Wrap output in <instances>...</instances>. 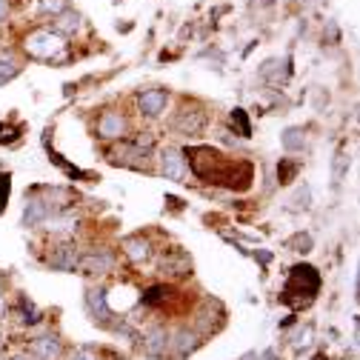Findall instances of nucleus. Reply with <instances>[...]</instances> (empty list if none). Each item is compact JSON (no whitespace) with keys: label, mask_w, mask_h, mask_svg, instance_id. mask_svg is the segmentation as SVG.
Returning a JSON list of instances; mask_svg holds the SVG:
<instances>
[{"label":"nucleus","mask_w":360,"mask_h":360,"mask_svg":"<svg viewBox=\"0 0 360 360\" xmlns=\"http://www.w3.org/2000/svg\"><path fill=\"white\" fill-rule=\"evenodd\" d=\"M297 169H300V163H295V160H283V163H281V169H278L281 184H292L295 174H297Z\"/></svg>","instance_id":"21"},{"label":"nucleus","mask_w":360,"mask_h":360,"mask_svg":"<svg viewBox=\"0 0 360 360\" xmlns=\"http://www.w3.org/2000/svg\"><path fill=\"white\" fill-rule=\"evenodd\" d=\"M166 269H172V275H189V260L184 255H172L163 260V272Z\"/></svg>","instance_id":"17"},{"label":"nucleus","mask_w":360,"mask_h":360,"mask_svg":"<svg viewBox=\"0 0 360 360\" xmlns=\"http://www.w3.org/2000/svg\"><path fill=\"white\" fill-rule=\"evenodd\" d=\"M321 292V275L318 269L309 266V263H297L289 278H286V286H283V300L289 306H306L314 300V295Z\"/></svg>","instance_id":"2"},{"label":"nucleus","mask_w":360,"mask_h":360,"mask_svg":"<svg viewBox=\"0 0 360 360\" xmlns=\"http://www.w3.org/2000/svg\"><path fill=\"white\" fill-rule=\"evenodd\" d=\"M18 141V129L15 126H0V143H15Z\"/></svg>","instance_id":"25"},{"label":"nucleus","mask_w":360,"mask_h":360,"mask_svg":"<svg viewBox=\"0 0 360 360\" xmlns=\"http://www.w3.org/2000/svg\"><path fill=\"white\" fill-rule=\"evenodd\" d=\"M123 252H126V257H129L131 263H143V260H149L152 246H149V240H143V238H126V240H123Z\"/></svg>","instance_id":"13"},{"label":"nucleus","mask_w":360,"mask_h":360,"mask_svg":"<svg viewBox=\"0 0 360 360\" xmlns=\"http://www.w3.org/2000/svg\"><path fill=\"white\" fill-rule=\"evenodd\" d=\"M292 246H297L295 252H309L311 249V238L309 235H297V238H292Z\"/></svg>","instance_id":"26"},{"label":"nucleus","mask_w":360,"mask_h":360,"mask_svg":"<svg viewBox=\"0 0 360 360\" xmlns=\"http://www.w3.org/2000/svg\"><path fill=\"white\" fill-rule=\"evenodd\" d=\"M12 360H29V357H26V354H18V357H12Z\"/></svg>","instance_id":"31"},{"label":"nucleus","mask_w":360,"mask_h":360,"mask_svg":"<svg viewBox=\"0 0 360 360\" xmlns=\"http://www.w3.org/2000/svg\"><path fill=\"white\" fill-rule=\"evenodd\" d=\"M309 346H311V326H303L295 335V349H309Z\"/></svg>","instance_id":"23"},{"label":"nucleus","mask_w":360,"mask_h":360,"mask_svg":"<svg viewBox=\"0 0 360 360\" xmlns=\"http://www.w3.org/2000/svg\"><path fill=\"white\" fill-rule=\"evenodd\" d=\"M29 354H32L34 360H60V354H63V343H60L55 335H40V338L32 340Z\"/></svg>","instance_id":"4"},{"label":"nucleus","mask_w":360,"mask_h":360,"mask_svg":"<svg viewBox=\"0 0 360 360\" xmlns=\"http://www.w3.org/2000/svg\"><path fill=\"white\" fill-rule=\"evenodd\" d=\"M143 352L149 357H163L169 352V332L163 326H155L143 335Z\"/></svg>","instance_id":"8"},{"label":"nucleus","mask_w":360,"mask_h":360,"mask_svg":"<svg viewBox=\"0 0 360 360\" xmlns=\"http://www.w3.org/2000/svg\"><path fill=\"white\" fill-rule=\"evenodd\" d=\"M43 9H46V12H60L63 0H43Z\"/></svg>","instance_id":"27"},{"label":"nucleus","mask_w":360,"mask_h":360,"mask_svg":"<svg viewBox=\"0 0 360 360\" xmlns=\"http://www.w3.org/2000/svg\"><path fill=\"white\" fill-rule=\"evenodd\" d=\"M77 15H60V20H58V29L60 32H75L77 29Z\"/></svg>","instance_id":"24"},{"label":"nucleus","mask_w":360,"mask_h":360,"mask_svg":"<svg viewBox=\"0 0 360 360\" xmlns=\"http://www.w3.org/2000/svg\"><path fill=\"white\" fill-rule=\"evenodd\" d=\"M6 311V303H4V297H0V314H4Z\"/></svg>","instance_id":"30"},{"label":"nucleus","mask_w":360,"mask_h":360,"mask_svg":"<svg viewBox=\"0 0 360 360\" xmlns=\"http://www.w3.org/2000/svg\"><path fill=\"white\" fill-rule=\"evenodd\" d=\"M303 143H306V134H303V129H286V134H283V146H286L289 152L303 149Z\"/></svg>","instance_id":"18"},{"label":"nucleus","mask_w":360,"mask_h":360,"mask_svg":"<svg viewBox=\"0 0 360 360\" xmlns=\"http://www.w3.org/2000/svg\"><path fill=\"white\" fill-rule=\"evenodd\" d=\"M192 172L206 180V184H220L229 189H246L252 184V166L249 163H235L232 158L220 155L209 146H198L186 152Z\"/></svg>","instance_id":"1"},{"label":"nucleus","mask_w":360,"mask_h":360,"mask_svg":"<svg viewBox=\"0 0 360 360\" xmlns=\"http://www.w3.org/2000/svg\"><path fill=\"white\" fill-rule=\"evenodd\" d=\"M169 349H174L177 354H189L198 349V335L189 329H180L177 335H169Z\"/></svg>","instance_id":"14"},{"label":"nucleus","mask_w":360,"mask_h":360,"mask_svg":"<svg viewBox=\"0 0 360 360\" xmlns=\"http://www.w3.org/2000/svg\"><path fill=\"white\" fill-rule=\"evenodd\" d=\"M232 126H238V131L243 134V138H249V134H252V126H249V117H246L243 109H235L232 112Z\"/></svg>","instance_id":"22"},{"label":"nucleus","mask_w":360,"mask_h":360,"mask_svg":"<svg viewBox=\"0 0 360 360\" xmlns=\"http://www.w3.org/2000/svg\"><path fill=\"white\" fill-rule=\"evenodd\" d=\"M86 306H89V311H92V318H95V321L109 323L112 309H109V303H106L103 289H86Z\"/></svg>","instance_id":"9"},{"label":"nucleus","mask_w":360,"mask_h":360,"mask_svg":"<svg viewBox=\"0 0 360 360\" xmlns=\"http://www.w3.org/2000/svg\"><path fill=\"white\" fill-rule=\"evenodd\" d=\"M166 103H169V95L163 92V89H146V92L138 98V109L141 115L146 117H158L166 112Z\"/></svg>","instance_id":"5"},{"label":"nucleus","mask_w":360,"mask_h":360,"mask_svg":"<svg viewBox=\"0 0 360 360\" xmlns=\"http://www.w3.org/2000/svg\"><path fill=\"white\" fill-rule=\"evenodd\" d=\"M126 129H129V123H126V117L120 112H103L101 120H98V134H101V138H106V141L123 138Z\"/></svg>","instance_id":"6"},{"label":"nucleus","mask_w":360,"mask_h":360,"mask_svg":"<svg viewBox=\"0 0 360 360\" xmlns=\"http://www.w3.org/2000/svg\"><path fill=\"white\" fill-rule=\"evenodd\" d=\"M4 15H6V0H0V20H4Z\"/></svg>","instance_id":"29"},{"label":"nucleus","mask_w":360,"mask_h":360,"mask_svg":"<svg viewBox=\"0 0 360 360\" xmlns=\"http://www.w3.org/2000/svg\"><path fill=\"white\" fill-rule=\"evenodd\" d=\"M18 72H20V63H18V58H15V55H9V52H0V83L12 80Z\"/></svg>","instance_id":"16"},{"label":"nucleus","mask_w":360,"mask_h":360,"mask_svg":"<svg viewBox=\"0 0 360 360\" xmlns=\"http://www.w3.org/2000/svg\"><path fill=\"white\" fill-rule=\"evenodd\" d=\"M49 212H52V206L46 203V200H29V206H26V212H23V226H37L40 220H46L49 217Z\"/></svg>","instance_id":"15"},{"label":"nucleus","mask_w":360,"mask_h":360,"mask_svg":"<svg viewBox=\"0 0 360 360\" xmlns=\"http://www.w3.org/2000/svg\"><path fill=\"white\" fill-rule=\"evenodd\" d=\"M160 172L169 177V180H184L186 177V158L180 155L177 149H166L160 155Z\"/></svg>","instance_id":"7"},{"label":"nucleus","mask_w":360,"mask_h":360,"mask_svg":"<svg viewBox=\"0 0 360 360\" xmlns=\"http://www.w3.org/2000/svg\"><path fill=\"white\" fill-rule=\"evenodd\" d=\"M77 266L83 269L86 275H106L109 269L115 266V257L109 252H101V255H86L83 260H77Z\"/></svg>","instance_id":"10"},{"label":"nucleus","mask_w":360,"mask_h":360,"mask_svg":"<svg viewBox=\"0 0 360 360\" xmlns=\"http://www.w3.org/2000/svg\"><path fill=\"white\" fill-rule=\"evenodd\" d=\"M203 126H206V115L203 112L184 109V112H177V117H174V129L184 131V134H198Z\"/></svg>","instance_id":"12"},{"label":"nucleus","mask_w":360,"mask_h":360,"mask_svg":"<svg viewBox=\"0 0 360 360\" xmlns=\"http://www.w3.org/2000/svg\"><path fill=\"white\" fill-rule=\"evenodd\" d=\"M72 360H98V354H95L92 349H80V352H77Z\"/></svg>","instance_id":"28"},{"label":"nucleus","mask_w":360,"mask_h":360,"mask_svg":"<svg viewBox=\"0 0 360 360\" xmlns=\"http://www.w3.org/2000/svg\"><path fill=\"white\" fill-rule=\"evenodd\" d=\"M166 297H169V286H152L143 295V306H160V303H166Z\"/></svg>","instance_id":"19"},{"label":"nucleus","mask_w":360,"mask_h":360,"mask_svg":"<svg viewBox=\"0 0 360 360\" xmlns=\"http://www.w3.org/2000/svg\"><path fill=\"white\" fill-rule=\"evenodd\" d=\"M60 46H63V40L52 32H32L26 37V52L34 58H52L60 52Z\"/></svg>","instance_id":"3"},{"label":"nucleus","mask_w":360,"mask_h":360,"mask_svg":"<svg viewBox=\"0 0 360 360\" xmlns=\"http://www.w3.org/2000/svg\"><path fill=\"white\" fill-rule=\"evenodd\" d=\"M9 192H12V177L6 172H0V214L6 212V203H9Z\"/></svg>","instance_id":"20"},{"label":"nucleus","mask_w":360,"mask_h":360,"mask_svg":"<svg viewBox=\"0 0 360 360\" xmlns=\"http://www.w3.org/2000/svg\"><path fill=\"white\" fill-rule=\"evenodd\" d=\"M49 263H52L55 269H60V272H72V269L77 266V252H75V246H72V243L55 246L52 255H49Z\"/></svg>","instance_id":"11"}]
</instances>
